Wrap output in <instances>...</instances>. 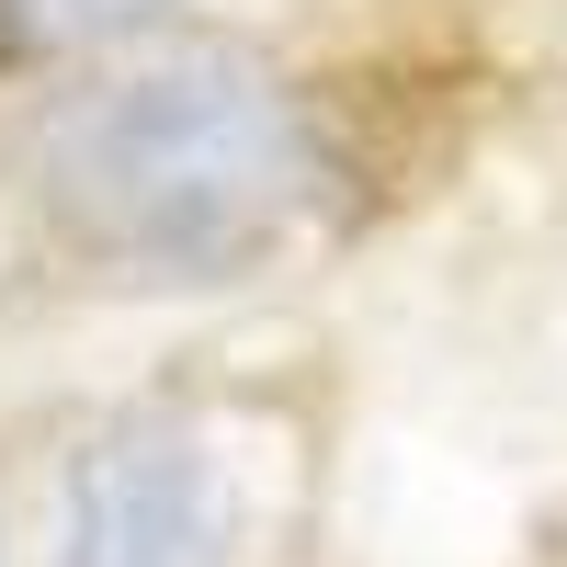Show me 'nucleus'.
I'll return each instance as SVG.
<instances>
[{
	"label": "nucleus",
	"instance_id": "nucleus-1",
	"mask_svg": "<svg viewBox=\"0 0 567 567\" xmlns=\"http://www.w3.org/2000/svg\"><path fill=\"white\" fill-rule=\"evenodd\" d=\"M45 182L91 250L159 261V272H227L272 250V227L307 194V125L250 58H159L103 91H80L45 136Z\"/></svg>",
	"mask_w": 567,
	"mask_h": 567
},
{
	"label": "nucleus",
	"instance_id": "nucleus-2",
	"mask_svg": "<svg viewBox=\"0 0 567 567\" xmlns=\"http://www.w3.org/2000/svg\"><path fill=\"white\" fill-rule=\"evenodd\" d=\"M239 556V477L205 432H114L103 454H80L58 567H227Z\"/></svg>",
	"mask_w": 567,
	"mask_h": 567
},
{
	"label": "nucleus",
	"instance_id": "nucleus-3",
	"mask_svg": "<svg viewBox=\"0 0 567 567\" xmlns=\"http://www.w3.org/2000/svg\"><path fill=\"white\" fill-rule=\"evenodd\" d=\"M171 0H0V34L12 45H114L136 23H159Z\"/></svg>",
	"mask_w": 567,
	"mask_h": 567
}]
</instances>
